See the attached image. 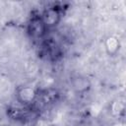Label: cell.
Instances as JSON below:
<instances>
[{
  "label": "cell",
  "mask_w": 126,
  "mask_h": 126,
  "mask_svg": "<svg viewBox=\"0 0 126 126\" xmlns=\"http://www.w3.org/2000/svg\"><path fill=\"white\" fill-rule=\"evenodd\" d=\"M63 6L61 4H52L45 8V10L40 14L43 23L47 27V29L55 27L59 21L61 20L63 13Z\"/></svg>",
  "instance_id": "2"
},
{
  "label": "cell",
  "mask_w": 126,
  "mask_h": 126,
  "mask_svg": "<svg viewBox=\"0 0 126 126\" xmlns=\"http://www.w3.org/2000/svg\"><path fill=\"white\" fill-rule=\"evenodd\" d=\"M47 27L42 21L39 13H33L30 17L28 24V33L30 37L34 41H39L45 39L47 33Z\"/></svg>",
  "instance_id": "1"
}]
</instances>
